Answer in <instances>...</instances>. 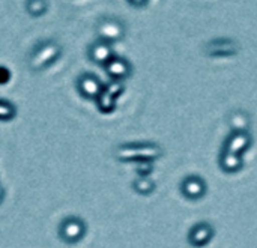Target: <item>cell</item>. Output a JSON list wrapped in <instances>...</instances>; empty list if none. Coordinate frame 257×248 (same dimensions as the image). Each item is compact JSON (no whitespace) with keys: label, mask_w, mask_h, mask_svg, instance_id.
Instances as JSON below:
<instances>
[{"label":"cell","mask_w":257,"mask_h":248,"mask_svg":"<svg viewBox=\"0 0 257 248\" xmlns=\"http://www.w3.org/2000/svg\"><path fill=\"white\" fill-rule=\"evenodd\" d=\"M62 54V45L54 41V39H48L44 41L41 44H38L33 51L29 56V68L33 72H41L44 69H47L50 65H53L59 56Z\"/></svg>","instance_id":"obj_2"},{"label":"cell","mask_w":257,"mask_h":248,"mask_svg":"<svg viewBox=\"0 0 257 248\" xmlns=\"http://www.w3.org/2000/svg\"><path fill=\"white\" fill-rule=\"evenodd\" d=\"M95 32H96L98 39L113 44V42L123 39L126 33V27H125V23L116 17H102L98 20Z\"/></svg>","instance_id":"obj_3"},{"label":"cell","mask_w":257,"mask_h":248,"mask_svg":"<svg viewBox=\"0 0 257 248\" xmlns=\"http://www.w3.org/2000/svg\"><path fill=\"white\" fill-rule=\"evenodd\" d=\"M133 188H134L139 194L148 196V194H151V193L155 190V184H154V181H152L149 176H139V178L133 182Z\"/></svg>","instance_id":"obj_15"},{"label":"cell","mask_w":257,"mask_h":248,"mask_svg":"<svg viewBox=\"0 0 257 248\" xmlns=\"http://www.w3.org/2000/svg\"><path fill=\"white\" fill-rule=\"evenodd\" d=\"M17 114V108L12 102H9L8 99H0V119L3 122H8L11 119H14Z\"/></svg>","instance_id":"obj_17"},{"label":"cell","mask_w":257,"mask_h":248,"mask_svg":"<svg viewBox=\"0 0 257 248\" xmlns=\"http://www.w3.org/2000/svg\"><path fill=\"white\" fill-rule=\"evenodd\" d=\"M181 193L188 200H199L206 194V182L197 175H190L181 182Z\"/></svg>","instance_id":"obj_10"},{"label":"cell","mask_w":257,"mask_h":248,"mask_svg":"<svg viewBox=\"0 0 257 248\" xmlns=\"http://www.w3.org/2000/svg\"><path fill=\"white\" fill-rule=\"evenodd\" d=\"M48 2L47 0H26V11L30 17H41L47 12Z\"/></svg>","instance_id":"obj_16"},{"label":"cell","mask_w":257,"mask_h":248,"mask_svg":"<svg viewBox=\"0 0 257 248\" xmlns=\"http://www.w3.org/2000/svg\"><path fill=\"white\" fill-rule=\"evenodd\" d=\"M114 51H113V47L110 42L107 41H102V39H98L93 41L89 48H87V59L95 63V65H99V66H105L113 57H114Z\"/></svg>","instance_id":"obj_8"},{"label":"cell","mask_w":257,"mask_h":248,"mask_svg":"<svg viewBox=\"0 0 257 248\" xmlns=\"http://www.w3.org/2000/svg\"><path fill=\"white\" fill-rule=\"evenodd\" d=\"M229 125L233 131H248L250 117L245 111L236 110L229 116Z\"/></svg>","instance_id":"obj_14"},{"label":"cell","mask_w":257,"mask_h":248,"mask_svg":"<svg viewBox=\"0 0 257 248\" xmlns=\"http://www.w3.org/2000/svg\"><path fill=\"white\" fill-rule=\"evenodd\" d=\"M151 172H152V163H137L139 176H149Z\"/></svg>","instance_id":"obj_18"},{"label":"cell","mask_w":257,"mask_h":248,"mask_svg":"<svg viewBox=\"0 0 257 248\" xmlns=\"http://www.w3.org/2000/svg\"><path fill=\"white\" fill-rule=\"evenodd\" d=\"M214 238V227L209 223H197L188 232V242L194 248L208 245Z\"/></svg>","instance_id":"obj_11"},{"label":"cell","mask_w":257,"mask_h":248,"mask_svg":"<svg viewBox=\"0 0 257 248\" xmlns=\"http://www.w3.org/2000/svg\"><path fill=\"white\" fill-rule=\"evenodd\" d=\"M104 69H105L107 77L113 81H125L133 74V65L130 63L128 59L120 57V56H114L104 66Z\"/></svg>","instance_id":"obj_9"},{"label":"cell","mask_w":257,"mask_h":248,"mask_svg":"<svg viewBox=\"0 0 257 248\" xmlns=\"http://www.w3.org/2000/svg\"><path fill=\"white\" fill-rule=\"evenodd\" d=\"M123 90H125L123 81H113V80H110L108 84H104V89L101 90L99 96L95 99L96 108L101 113H104V114L113 113L116 105H117V99L123 93Z\"/></svg>","instance_id":"obj_4"},{"label":"cell","mask_w":257,"mask_h":248,"mask_svg":"<svg viewBox=\"0 0 257 248\" xmlns=\"http://www.w3.org/2000/svg\"><path fill=\"white\" fill-rule=\"evenodd\" d=\"M163 155V149L155 143H126L114 151L119 161L128 163H152Z\"/></svg>","instance_id":"obj_1"},{"label":"cell","mask_w":257,"mask_h":248,"mask_svg":"<svg viewBox=\"0 0 257 248\" xmlns=\"http://www.w3.org/2000/svg\"><path fill=\"white\" fill-rule=\"evenodd\" d=\"M253 139L248 131H232V134L224 142V149L233 154L242 155L250 149Z\"/></svg>","instance_id":"obj_12"},{"label":"cell","mask_w":257,"mask_h":248,"mask_svg":"<svg viewBox=\"0 0 257 248\" xmlns=\"http://www.w3.org/2000/svg\"><path fill=\"white\" fill-rule=\"evenodd\" d=\"M86 235V223L78 217H68L59 226V236L66 244H77Z\"/></svg>","instance_id":"obj_5"},{"label":"cell","mask_w":257,"mask_h":248,"mask_svg":"<svg viewBox=\"0 0 257 248\" xmlns=\"http://www.w3.org/2000/svg\"><path fill=\"white\" fill-rule=\"evenodd\" d=\"M218 163H220V169H221L224 173H236V172H239V170L244 167L242 155L229 152V151H226V149H223V152L220 154Z\"/></svg>","instance_id":"obj_13"},{"label":"cell","mask_w":257,"mask_h":248,"mask_svg":"<svg viewBox=\"0 0 257 248\" xmlns=\"http://www.w3.org/2000/svg\"><path fill=\"white\" fill-rule=\"evenodd\" d=\"M133 8H137V9H142V8H145L146 5H148V2L149 0H126Z\"/></svg>","instance_id":"obj_20"},{"label":"cell","mask_w":257,"mask_h":248,"mask_svg":"<svg viewBox=\"0 0 257 248\" xmlns=\"http://www.w3.org/2000/svg\"><path fill=\"white\" fill-rule=\"evenodd\" d=\"M75 86H77L78 93L83 98L92 99V101H95L99 96L101 90L104 89V84L99 80V77L95 75V74H92V72H83V74H80L78 78H77V81H75Z\"/></svg>","instance_id":"obj_7"},{"label":"cell","mask_w":257,"mask_h":248,"mask_svg":"<svg viewBox=\"0 0 257 248\" xmlns=\"http://www.w3.org/2000/svg\"><path fill=\"white\" fill-rule=\"evenodd\" d=\"M9 77H11L9 69L6 66H2L0 68V81H2V84H6L9 81Z\"/></svg>","instance_id":"obj_19"},{"label":"cell","mask_w":257,"mask_h":248,"mask_svg":"<svg viewBox=\"0 0 257 248\" xmlns=\"http://www.w3.org/2000/svg\"><path fill=\"white\" fill-rule=\"evenodd\" d=\"M239 44L232 38H217L206 44L205 54L209 57H232L239 53Z\"/></svg>","instance_id":"obj_6"}]
</instances>
